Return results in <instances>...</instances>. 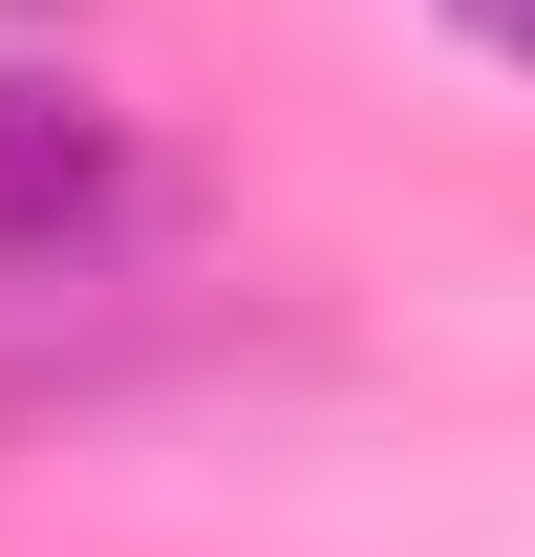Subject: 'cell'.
<instances>
[{"instance_id":"obj_2","label":"cell","mask_w":535,"mask_h":557,"mask_svg":"<svg viewBox=\"0 0 535 557\" xmlns=\"http://www.w3.org/2000/svg\"><path fill=\"white\" fill-rule=\"evenodd\" d=\"M450 44H493V65L535 86V0H450Z\"/></svg>"},{"instance_id":"obj_1","label":"cell","mask_w":535,"mask_h":557,"mask_svg":"<svg viewBox=\"0 0 535 557\" xmlns=\"http://www.w3.org/2000/svg\"><path fill=\"white\" fill-rule=\"evenodd\" d=\"M108 214H129V129H108L65 65H0V278L86 258Z\"/></svg>"}]
</instances>
